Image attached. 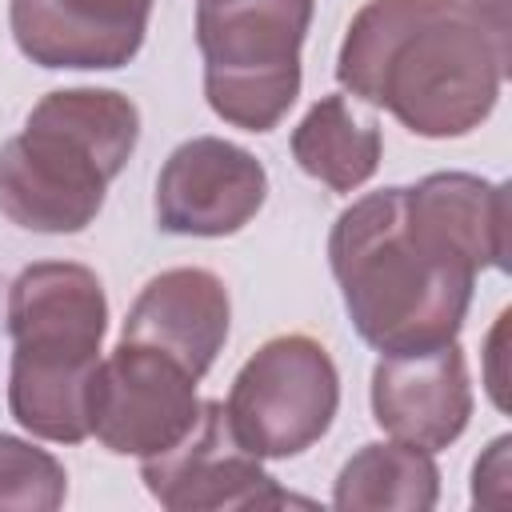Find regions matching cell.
<instances>
[{
    "mask_svg": "<svg viewBox=\"0 0 512 512\" xmlns=\"http://www.w3.org/2000/svg\"><path fill=\"white\" fill-rule=\"evenodd\" d=\"M504 76L508 44L464 0H364L336 52L340 88L424 140L476 132Z\"/></svg>",
    "mask_w": 512,
    "mask_h": 512,
    "instance_id": "obj_1",
    "label": "cell"
},
{
    "mask_svg": "<svg viewBox=\"0 0 512 512\" xmlns=\"http://www.w3.org/2000/svg\"><path fill=\"white\" fill-rule=\"evenodd\" d=\"M328 264L356 336L380 356L460 336L476 268L416 216L408 188L352 200L328 232Z\"/></svg>",
    "mask_w": 512,
    "mask_h": 512,
    "instance_id": "obj_2",
    "label": "cell"
},
{
    "mask_svg": "<svg viewBox=\"0 0 512 512\" xmlns=\"http://www.w3.org/2000/svg\"><path fill=\"white\" fill-rule=\"evenodd\" d=\"M140 144V108L116 88H56L0 144V216L24 232H84Z\"/></svg>",
    "mask_w": 512,
    "mask_h": 512,
    "instance_id": "obj_3",
    "label": "cell"
},
{
    "mask_svg": "<svg viewBox=\"0 0 512 512\" xmlns=\"http://www.w3.org/2000/svg\"><path fill=\"white\" fill-rule=\"evenodd\" d=\"M316 0H200L196 48L208 108L244 132H272L300 96V48Z\"/></svg>",
    "mask_w": 512,
    "mask_h": 512,
    "instance_id": "obj_4",
    "label": "cell"
},
{
    "mask_svg": "<svg viewBox=\"0 0 512 512\" xmlns=\"http://www.w3.org/2000/svg\"><path fill=\"white\" fill-rule=\"evenodd\" d=\"M340 372L328 348L304 332L264 340L232 376L224 416L236 440L260 460H288L312 448L336 420Z\"/></svg>",
    "mask_w": 512,
    "mask_h": 512,
    "instance_id": "obj_5",
    "label": "cell"
},
{
    "mask_svg": "<svg viewBox=\"0 0 512 512\" xmlns=\"http://www.w3.org/2000/svg\"><path fill=\"white\" fill-rule=\"evenodd\" d=\"M196 384L200 380L172 356L120 340L92 372L88 436L112 456H156L196 424Z\"/></svg>",
    "mask_w": 512,
    "mask_h": 512,
    "instance_id": "obj_6",
    "label": "cell"
},
{
    "mask_svg": "<svg viewBox=\"0 0 512 512\" xmlns=\"http://www.w3.org/2000/svg\"><path fill=\"white\" fill-rule=\"evenodd\" d=\"M140 480L168 512H240L292 504V496L280 492L260 468V456L236 440L220 400H200L196 424L172 448L140 460Z\"/></svg>",
    "mask_w": 512,
    "mask_h": 512,
    "instance_id": "obj_7",
    "label": "cell"
},
{
    "mask_svg": "<svg viewBox=\"0 0 512 512\" xmlns=\"http://www.w3.org/2000/svg\"><path fill=\"white\" fill-rule=\"evenodd\" d=\"M264 200V164L224 136L176 144L156 176V224L172 236H232L256 220Z\"/></svg>",
    "mask_w": 512,
    "mask_h": 512,
    "instance_id": "obj_8",
    "label": "cell"
},
{
    "mask_svg": "<svg viewBox=\"0 0 512 512\" xmlns=\"http://www.w3.org/2000/svg\"><path fill=\"white\" fill-rule=\"evenodd\" d=\"M4 320L12 356L96 368L108 332V296L92 268L76 260H36L8 284Z\"/></svg>",
    "mask_w": 512,
    "mask_h": 512,
    "instance_id": "obj_9",
    "label": "cell"
},
{
    "mask_svg": "<svg viewBox=\"0 0 512 512\" xmlns=\"http://www.w3.org/2000/svg\"><path fill=\"white\" fill-rule=\"evenodd\" d=\"M372 420L400 444L440 452L472 420V384L456 340L412 352H384L372 368Z\"/></svg>",
    "mask_w": 512,
    "mask_h": 512,
    "instance_id": "obj_10",
    "label": "cell"
},
{
    "mask_svg": "<svg viewBox=\"0 0 512 512\" xmlns=\"http://www.w3.org/2000/svg\"><path fill=\"white\" fill-rule=\"evenodd\" d=\"M152 0H8L16 48L40 68H124L148 32Z\"/></svg>",
    "mask_w": 512,
    "mask_h": 512,
    "instance_id": "obj_11",
    "label": "cell"
},
{
    "mask_svg": "<svg viewBox=\"0 0 512 512\" xmlns=\"http://www.w3.org/2000/svg\"><path fill=\"white\" fill-rule=\"evenodd\" d=\"M228 320H232V300L228 288L216 272L184 264L152 276L120 328V340L128 344H148L176 364H184L196 380L216 364L224 340H228Z\"/></svg>",
    "mask_w": 512,
    "mask_h": 512,
    "instance_id": "obj_12",
    "label": "cell"
},
{
    "mask_svg": "<svg viewBox=\"0 0 512 512\" xmlns=\"http://www.w3.org/2000/svg\"><path fill=\"white\" fill-rule=\"evenodd\" d=\"M416 216L476 272L508 268V188L476 172H428L408 188Z\"/></svg>",
    "mask_w": 512,
    "mask_h": 512,
    "instance_id": "obj_13",
    "label": "cell"
},
{
    "mask_svg": "<svg viewBox=\"0 0 512 512\" xmlns=\"http://www.w3.org/2000/svg\"><path fill=\"white\" fill-rule=\"evenodd\" d=\"M384 140L376 120L356 116L344 96H320L292 128V160L332 192H356L380 168Z\"/></svg>",
    "mask_w": 512,
    "mask_h": 512,
    "instance_id": "obj_14",
    "label": "cell"
},
{
    "mask_svg": "<svg viewBox=\"0 0 512 512\" xmlns=\"http://www.w3.org/2000/svg\"><path fill=\"white\" fill-rule=\"evenodd\" d=\"M440 500V468L432 452L400 440H372L360 444L336 484H332V508L340 512H428Z\"/></svg>",
    "mask_w": 512,
    "mask_h": 512,
    "instance_id": "obj_15",
    "label": "cell"
},
{
    "mask_svg": "<svg viewBox=\"0 0 512 512\" xmlns=\"http://www.w3.org/2000/svg\"><path fill=\"white\" fill-rule=\"evenodd\" d=\"M64 496V464L48 448L0 432V512H56Z\"/></svg>",
    "mask_w": 512,
    "mask_h": 512,
    "instance_id": "obj_16",
    "label": "cell"
}]
</instances>
